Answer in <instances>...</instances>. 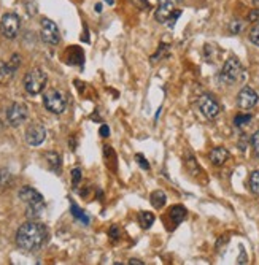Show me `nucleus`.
I'll return each mask as SVG.
<instances>
[{"label": "nucleus", "instance_id": "obj_1", "mask_svg": "<svg viewBox=\"0 0 259 265\" xmlns=\"http://www.w3.org/2000/svg\"><path fill=\"white\" fill-rule=\"evenodd\" d=\"M48 227L35 221H27L16 232V245L25 253H35L48 240Z\"/></svg>", "mask_w": 259, "mask_h": 265}, {"label": "nucleus", "instance_id": "obj_2", "mask_svg": "<svg viewBox=\"0 0 259 265\" xmlns=\"http://www.w3.org/2000/svg\"><path fill=\"white\" fill-rule=\"evenodd\" d=\"M19 199L27 205L25 208V216L35 221L40 216L43 215L45 211V200H43V195L40 194L37 189L31 188V186H24L19 191Z\"/></svg>", "mask_w": 259, "mask_h": 265}, {"label": "nucleus", "instance_id": "obj_3", "mask_svg": "<svg viewBox=\"0 0 259 265\" xmlns=\"http://www.w3.org/2000/svg\"><path fill=\"white\" fill-rule=\"evenodd\" d=\"M46 83H48L46 73L42 70V68H38V67L31 68V70L24 75V80H22L24 89L29 92L31 95L42 94L43 89L46 88Z\"/></svg>", "mask_w": 259, "mask_h": 265}, {"label": "nucleus", "instance_id": "obj_4", "mask_svg": "<svg viewBox=\"0 0 259 265\" xmlns=\"http://www.w3.org/2000/svg\"><path fill=\"white\" fill-rule=\"evenodd\" d=\"M220 80L221 83L227 86H234L236 83L243 80V67L242 64L236 59V58H230L224 62L221 72H220Z\"/></svg>", "mask_w": 259, "mask_h": 265}, {"label": "nucleus", "instance_id": "obj_5", "mask_svg": "<svg viewBox=\"0 0 259 265\" xmlns=\"http://www.w3.org/2000/svg\"><path fill=\"white\" fill-rule=\"evenodd\" d=\"M43 105L49 113L62 115L65 111V107H67V100L61 91L51 89V91L45 92V95H43Z\"/></svg>", "mask_w": 259, "mask_h": 265}, {"label": "nucleus", "instance_id": "obj_6", "mask_svg": "<svg viewBox=\"0 0 259 265\" xmlns=\"http://www.w3.org/2000/svg\"><path fill=\"white\" fill-rule=\"evenodd\" d=\"M19 27H21V21L18 15H15V13H5L2 16V21H0V34L8 40H13L18 37Z\"/></svg>", "mask_w": 259, "mask_h": 265}, {"label": "nucleus", "instance_id": "obj_7", "mask_svg": "<svg viewBox=\"0 0 259 265\" xmlns=\"http://www.w3.org/2000/svg\"><path fill=\"white\" fill-rule=\"evenodd\" d=\"M40 35H42V40L48 45H58L61 41V34L56 22L48 18L42 19V24H40Z\"/></svg>", "mask_w": 259, "mask_h": 265}, {"label": "nucleus", "instance_id": "obj_8", "mask_svg": "<svg viewBox=\"0 0 259 265\" xmlns=\"http://www.w3.org/2000/svg\"><path fill=\"white\" fill-rule=\"evenodd\" d=\"M197 105H199V110H200V113L209 118V119H215L218 115H220V103H218L212 95L209 94H203L199 97V100H197Z\"/></svg>", "mask_w": 259, "mask_h": 265}, {"label": "nucleus", "instance_id": "obj_9", "mask_svg": "<svg viewBox=\"0 0 259 265\" xmlns=\"http://www.w3.org/2000/svg\"><path fill=\"white\" fill-rule=\"evenodd\" d=\"M27 116H29V111L24 103H13L7 110V121L11 127H19L22 122H25Z\"/></svg>", "mask_w": 259, "mask_h": 265}, {"label": "nucleus", "instance_id": "obj_10", "mask_svg": "<svg viewBox=\"0 0 259 265\" xmlns=\"http://www.w3.org/2000/svg\"><path fill=\"white\" fill-rule=\"evenodd\" d=\"M46 138V129L42 124H31L25 130V142L31 146H38L45 142Z\"/></svg>", "mask_w": 259, "mask_h": 265}, {"label": "nucleus", "instance_id": "obj_11", "mask_svg": "<svg viewBox=\"0 0 259 265\" xmlns=\"http://www.w3.org/2000/svg\"><path fill=\"white\" fill-rule=\"evenodd\" d=\"M257 100H259V97H257L256 91H253L248 86L242 88V91L237 95V105L242 110H251L257 103Z\"/></svg>", "mask_w": 259, "mask_h": 265}, {"label": "nucleus", "instance_id": "obj_12", "mask_svg": "<svg viewBox=\"0 0 259 265\" xmlns=\"http://www.w3.org/2000/svg\"><path fill=\"white\" fill-rule=\"evenodd\" d=\"M19 64H21V56L13 54L11 59L7 64L0 65V81H10L13 75H15V72L18 70Z\"/></svg>", "mask_w": 259, "mask_h": 265}, {"label": "nucleus", "instance_id": "obj_13", "mask_svg": "<svg viewBox=\"0 0 259 265\" xmlns=\"http://www.w3.org/2000/svg\"><path fill=\"white\" fill-rule=\"evenodd\" d=\"M172 13H173V0H158V8H156L158 22L164 24L166 21H169Z\"/></svg>", "mask_w": 259, "mask_h": 265}, {"label": "nucleus", "instance_id": "obj_14", "mask_svg": "<svg viewBox=\"0 0 259 265\" xmlns=\"http://www.w3.org/2000/svg\"><path fill=\"white\" fill-rule=\"evenodd\" d=\"M227 159H229V151L223 146H216L210 152V162L216 167L224 165Z\"/></svg>", "mask_w": 259, "mask_h": 265}, {"label": "nucleus", "instance_id": "obj_15", "mask_svg": "<svg viewBox=\"0 0 259 265\" xmlns=\"http://www.w3.org/2000/svg\"><path fill=\"white\" fill-rule=\"evenodd\" d=\"M67 52H69V56H67V64H70V65H81L83 64L85 54H83V49L81 48L72 46Z\"/></svg>", "mask_w": 259, "mask_h": 265}, {"label": "nucleus", "instance_id": "obj_16", "mask_svg": "<svg viewBox=\"0 0 259 265\" xmlns=\"http://www.w3.org/2000/svg\"><path fill=\"white\" fill-rule=\"evenodd\" d=\"M149 202H151V205L156 208V210H161V208H164V205L167 202V195H166L164 191L158 189V191L151 192V195H149Z\"/></svg>", "mask_w": 259, "mask_h": 265}, {"label": "nucleus", "instance_id": "obj_17", "mask_svg": "<svg viewBox=\"0 0 259 265\" xmlns=\"http://www.w3.org/2000/svg\"><path fill=\"white\" fill-rule=\"evenodd\" d=\"M45 159H46V164H48L51 172H54V173L61 172V156L58 154V152H46Z\"/></svg>", "mask_w": 259, "mask_h": 265}, {"label": "nucleus", "instance_id": "obj_18", "mask_svg": "<svg viewBox=\"0 0 259 265\" xmlns=\"http://www.w3.org/2000/svg\"><path fill=\"white\" fill-rule=\"evenodd\" d=\"M172 221L175 222V224H180V222H183V219L186 218V208L182 206V205H175L170 208V211H169Z\"/></svg>", "mask_w": 259, "mask_h": 265}, {"label": "nucleus", "instance_id": "obj_19", "mask_svg": "<svg viewBox=\"0 0 259 265\" xmlns=\"http://www.w3.org/2000/svg\"><path fill=\"white\" fill-rule=\"evenodd\" d=\"M13 183V176L8 169H0V191L10 188Z\"/></svg>", "mask_w": 259, "mask_h": 265}, {"label": "nucleus", "instance_id": "obj_20", "mask_svg": "<svg viewBox=\"0 0 259 265\" xmlns=\"http://www.w3.org/2000/svg\"><path fill=\"white\" fill-rule=\"evenodd\" d=\"M70 211H72V216L75 218V219H78V221H81L83 222L85 226H88L89 224V216L81 210V208H78L75 203H72V206H70Z\"/></svg>", "mask_w": 259, "mask_h": 265}, {"label": "nucleus", "instance_id": "obj_21", "mask_svg": "<svg viewBox=\"0 0 259 265\" xmlns=\"http://www.w3.org/2000/svg\"><path fill=\"white\" fill-rule=\"evenodd\" d=\"M139 221H140V224H142L143 229H149L154 222V215L149 213V211H142L139 215Z\"/></svg>", "mask_w": 259, "mask_h": 265}, {"label": "nucleus", "instance_id": "obj_22", "mask_svg": "<svg viewBox=\"0 0 259 265\" xmlns=\"http://www.w3.org/2000/svg\"><path fill=\"white\" fill-rule=\"evenodd\" d=\"M248 184H250L251 192H254V194H257V195H259V170H254V172L250 175V181H248Z\"/></svg>", "mask_w": 259, "mask_h": 265}, {"label": "nucleus", "instance_id": "obj_23", "mask_svg": "<svg viewBox=\"0 0 259 265\" xmlns=\"http://www.w3.org/2000/svg\"><path fill=\"white\" fill-rule=\"evenodd\" d=\"M251 115H237L236 119H234V124L237 125V127H245V125H248L250 121H251Z\"/></svg>", "mask_w": 259, "mask_h": 265}, {"label": "nucleus", "instance_id": "obj_24", "mask_svg": "<svg viewBox=\"0 0 259 265\" xmlns=\"http://www.w3.org/2000/svg\"><path fill=\"white\" fill-rule=\"evenodd\" d=\"M250 40H251V43H254L256 46H259V22H256V24L251 27V31H250Z\"/></svg>", "mask_w": 259, "mask_h": 265}, {"label": "nucleus", "instance_id": "obj_25", "mask_svg": "<svg viewBox=\"0 0 259 265\" xmlns=\"http://www.w3.org/2000/svg\"><path fill=\"white\" fill-rule=\"evenodd\" d=\"M81 176H83V175H81V169H73L72 170V184L75 188L78 186V183L81 181Z\"/></svg>", "mask_w": 259, "mask_h": 265}, {"label": "nucleus", "instance_id": "obj_26", "mask_svg": "<svg viewBox=\"0 0 259 265\" xmlns=\"http://www.w3.org/2000/svg\"><path fill=\"white\" fill-rule=\"evenodd\" d=\"M251 143H253V149H254V152H256V156L259 157V130L254 132V135H253V138H251Z\"/></svg>", "mask_w": 259, "mask_h": 265}, {"label": "nucleus", "instance_id": "obj_27", "mask_svg": "<svg viewBox=\"0 0 259 265\" xmlns=\"http://www.w3.org/2000/svg\"><path fill=\"white\" fill-rule=\"evenodd\" d=\"M135 157H137V162L142 165V169H145V170H149V164L145 161V157L142 156V154H137V156H135Z\"/></svg>", "mask_w": 259, "mask_h": 265}, {"label": "nucleus", "instance_id": "obj_28", "mask_svg": "<svg viewBox=\"0 0 259 265\" xmlns=\"http://www.w3.org/2000/svg\"><path fill=\"white\" fill-rule=\"evenodd\" d=\"M108 235H110L113 240H118L119 238V229H118V226H112V229H110V232H108Z\"/></svg>", "mask_w": 259, "mask_h": 265}, {"label": "nucleus", "instance_id": "obj_29", "mask_svg": "<svg viewBox=\"0 0 259 265\" xmlns=\"http://www.w3.org/2000/svg\"><path fill=\"white\" fill-rule=\"evenodd\" d=\"M180 15H182V11H175V13H172L170 18H169V21H170V22H169V25H170V27H173V25H175V21L180 18Z\"/></svg>", "mask_w": 259, "mask_h": 265}, {"label": "nucleus", "instance_id": "obj_30", "mask_svg": "<svg viewBox=\"0 0 259 265\" xmlns=\"http://www.w3.org/2000/svg\"><path fill=\"white\" fill-rule=\"evenodd\" d=\"M248 19H250V21H253V22H254V21H257V22H259V8H254V10L250 13V15H248Z\"/></svg>", "mask_w": 259, "mask_h": 265}, {"label": "nucleus", "instance_id": "obj_31", "mask_svg": "<svg viewBox=\"0 0 259 265\" xmlns=\"http://www.w3.org/2000/svg\"><path fill=\"white\" fill-rule=\"evenodd\" d=\"M99 134H100V137L107 138L108 135H110V127H108V125H102L100 130H99Z\"/></svg>", "mask_w": 259, "mask_h": 265}, {"label": "nucleus", "instance_id": "obj_32", "mask_svg": "<svg viewBox=\"0 0 259 265\" xmlns=\"http://www.w3.org/2000/svg\"><path fill=\"white\" fill-rule=\"evenodd\" d=\"M240 29H242V25H240L239 22H234L232 25H230V31H232L234 34H237V32H239Z\"/></svg>", "mask_w": 259, "mask_h": 265}, {"label": "nucleus", "instance_id": "obj_33", "mask_svg": "<svg viewBox=\"0 0 259 265\" xmlns=\"http://www.w3.org/2000/svg\"><path fill=\"white\" fill-rule=\"evenodd\" d=\"M129 263H132V265H135V263H137V265H143V262H142V260H139V259H131V260H129Z\"/></svg>", "mask_w": 259, "mask_h": 265}, {"label": "nucleus", "instance_id": "obj_34", "mask_svg": "<svg viewBox=\"0 0 259 265\" xmlns=\"http://www.w3.org/2000/svg\"><path fill=\"white\" fill-rule=\"evenodd\" d=\"M95 11H97V13L102 11V4H95Z\"/></svg>", "mask_w": 259, "mask_h": 265}, {"label": "nucleus", "instance_id": "obj_35", "mask_svg": "<svg viewBox=\"0 0 259 265\" xmlns=\"http://www.w3.org/2000/svg\"><path fill=\"white\" fill-rule=\"evenodd\" d=\"M105 4H108V5H113L115 4V0H103Z\"/></svg>", "mask_w": 259, "mask_h": 265}, {"label": "nucleus", "instance_id": "obj_36", "mask_svg": "<svg viewBox=\"0 0 259 265\" xmlns=\"http://www.w3.org/2000/svg\"><path fill=\"white\" fill-rule=\"evenodd\" d=\"M253 4H254V7H257V8H259V0H253Z\"/></svg>", "mask_w": 259, "mask_h": 265}, {"label": "nucleus", "instance_id": "obj_37", "mask_svg": "<svg viewBox=\"0 0 259 265\" xmlns=\"http://www.w3.org/2000/svg\"><path fill=\"white\" fill-rule=\"evenodd\" d=\"M178 2H182V0H178Z\"/></svg>", "mask_w": 259, "mask_h": 265}]
</instances>
